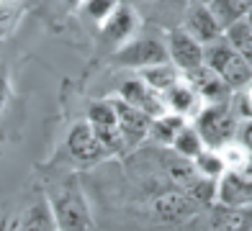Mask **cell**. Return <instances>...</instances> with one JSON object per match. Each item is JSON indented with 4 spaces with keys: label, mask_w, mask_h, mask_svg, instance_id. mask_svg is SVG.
<instances>
[{
    "label": "cell",
    "mask_w": 252,
    "mask_h": 231,
    "mask_svg": "<svg viewBox=\"0 0 252 231\" xmlns=\"http://www.w3.org/2000/svg\"><path fill=\"white\" fill-rule=\"evenodd\" d=\"M49 205L57 221V231H93V211L88 195L77 180H64L49 193Z\"/></svg>",
    "instance_id": "obj_1"
},
{
    "label": "cell",
    "mask_w": 252,
    "mask_h": 231,
    "mask_svg": "<svg viewBox=\"0 0 252 231\" xmlns=\"http://www.w3.org/2000/svg\"><path fill=\"white\" fill-rule=\"evenodd\" d=\"M193 126H196L198 136L203 139L206 149H221L224 144L234 142L239 116L234 111V103H209L201 106V111L193 116Z\"/></svg>",
    "instance_id": "obj_2"
},
{
    "label": "cell",
    "mask_w": 252,
    "mask_h": 231,
    "mask_svg": "<svg viewBox=\"0 0 252 231\" xmlns=\"http://www.w3.org/2000/svg\"><path fill=\"white\" fill-rule=\"evenodd\" d=\"M203 64L211 67L214 72L229 85L232 92L245 90L252 83V67L229 46V41L224 36L203 46Z\"/></svg>",
    "instance_id": "obj_3"
},
{
    "label": "cell",
    "mask_w": 252,
    "mask_h": 231,
    "mask_svg": "<svg viewBox=\"0 0 252 231\" xmlns=\"http://www.w3.org/2000/svg\"><path fill=\"white\" fill-rule=\"evenodd\" d=\"M90 129L98 136V142L103 144L108 157H126V146L119 131V121H116V108H113V98L106 100H95L88 108V118Z\"/></svg>",
    "instance_id": "obj_4"
},
{
    "label": "cell",
    "mask_w": 252,
    "mask_h": 231,
    "mask_svg": "<svg viewBox=\"0 0 252 231\" xmlns=\"http://www.w3.org/2000/svg\"><path fill=\"white\" fill-rule=\"evenodd\" d=\"M162 62H167V44L162 36H155V33L131 36L116 52V64L131 67V69H144L152 64H162Z\"/></svg>",
    "instance_id": "obj_5"
},
{
    "label": "cell",
    "mask_w": 252,
    "mask_h": 231,
    "mask_svg": "<svg viewBox=\"0 0 252 231\" xmlns=\"http://www.w3.org/2000/svg\"><path fill=\"white\" fill-rule=\"evenodd\" d=\"M224 208H252V154L237 170H226L216 180V203Z\"/></svg>",
    "instance_id": "obj_6"
},
{
    "label": "cell",
    "mask_w": 252,
    "mask_h": 231,
    "mask_svg": "<svg viewBox=\"0 0 252 231\" xmlns=\"http://www.w3.org/2000/svg\"><path fill=\"white\" fill-rule=\"evenodd\" d=\"M196 231H252V208L211 205L193 218Z\"/></svg>",
    "instance_id": "obj_7"
},
{
    "label": "cell",
    "mask_w": 252,
    "mask_h": 231,
    "mask_svg": "<svg viewBox=\"0 0 252 231\" xmlns=\"http://www.w3.org/2000/svg\"><path fill=\"white\" fill-rule=\"evenodd\" d=\"M67 154L80 167H95L108 157L88 121H80L70 129V134H67Z\"/></svg>",
    "instance_id": "obj_8"
},
{
    "label": "cell",
    "mask_w": 252,
    "mask_h": 231,
    "mask_svg": "<svg viewBox=\"0 0 252 231\" xmlns=\"http://www.w3.org/2000/svg\"><path fill=\"white\" fill-rule=\"evenodd\" d=\"M180 29L186 31L188 36L196 39L201 46H206V44H211V41L224 36V29L219 26V21L214 18L209 5L196 3V0H188V5H186V10H183V16H180Z\"/></svg>",
    "instance_id": "obj_9"
},
{
    "label": "cell",
    "mask_w": 252,
    "mask_h": 231,
    "mask_svg": "<svg viewBox=\"0 0 252 231\" xmlns=\"http://www.w3.org/2000/svg\"><path fill=\"white\" fill-rule=\"evenodd\" d=\"M165 44H167V62L178 67L180 75L203 64V46L193 36H188L180 26L170 29L165 33Z\"/></svg>",
    "instance_id": "obj_10"
},
{
    "label": "cell",
    "mask_w": 252,
    "mask_h": 231,
    "mask_svg": "<svg viewBox=\"0 0 252 231\" xmlns=\"http://www.w3.org/2000/svg\"><path fill=\"white\" fill-rule=\"evenodd\" d=\"M113 108H116L119 131H121V139H124L126 154H129V152L139 149L147 142L152 118H150V116H144L142 111H136L134 106H129V103H124L121 98H113Z\"/></svg>",
    "instance_id": "obj_11"
},
{
    "label": "cell",
    "mask_w": 252,
    "mask_h": 231,
    "mask_svg": "<svg viewBox=\"0 0 252 231\" xmlns=\"http://www.w3.org/2000/svg\"><path fill=\"white\" fill-rule=\"evenodd\" d=\"M183 80H186V83L198 92V98H201L203 106H209V103H229L234 98V92L229 90V85L206 64L190 69V72H183Z\"/></svg>",
    "instance_id": "obj_12"
},
{
    "label": "cell",
    "mask_w": 252,
    "mask_h": 231,
    "mask_svg": "<svg viewBox=\"0 0 252 231\" xmlns=\"http://www.w3.org/2000/svg\"><path fill=\"white\" fill-rule=\"evenodd\" d=\"M116 98H121L124 103L134 106L136 111H142L144 116H150V118H159V116L167 113L165 106H162V98H159V92H155L142 77L126 80V83L119 87Z\"/></svg>",
    "instance_id": "obj_13"
},
{
    "label": "cell",
    "mask_w": 252,
    "mask_h": 231,
    "mask_svg": "<svg viewBox=\"0 0 252 231\" xmlns=\"http://www.w3.org/2000/svg\"><path fill=\"white\" fill-rule=\"evenodd\" d=\"M159 98H162V106L167 113H175L180 116V118H186V121H193V116H196L201 111V98H198V92L193 90L186 80H178L175 85H170L165 92H159Z\"/></svg>",
    "instance_id": "obj_14"
},
{
    "label": "cell",
    "mask_w": 252,
    "mask_h": 231,
    "mask_svg": "<svg viewBox=\"0 0 252 231\" xmlns=\"http://www.w3.org/2000/svg\"><path fill=\"white\" fill-rule=\"evenodd\" d=\"M10 231H57V221H54L49 201L39 198L31 205H26L24 211L10 221Z\"/></svg>",
    "instance_id": "obj_15"
},
{
    "label": "cell",
    "mask_w": 252,
    "mask_h": 231,
    "mask_svg": "<svg viewBox=\"0 0 252 231\" xmlns=\"http://www.w3.org/2000/svg\"><path fill=\"white\" fill-rule=\"evenodd\" d=\"M136 26H139L136 10L124 0V3H121L116 10H113V16H111L106 23H103L100 29H103V33H108L111 41H116V44L121 46V44H126V41H129L134 33H136Z\"/></svg>",
    "instance_id": "obj_16"
},
{
    "label": "cell",
    "mask_w": 252,
    "mask_h": 231,
    "mask_svg": "<svg viewBox=\"0 0 252 231\" xmlns=\"http://www.w3.org/2000/svg\"><path fill=\"white\" fill-rule=\"evenodd\" d=\"M206 5L214 13V18L219 21V26L226 31L229 26L247 18V13L252 10V0H209Z\"/></svg>",
    "instance_id": "obj_17"
},
{
    "label": "cell",
    "mask_w": 252,
    "mask_h": 231,
    "mask_svg": "<svg viewBox=\"0 0 252 231\" xmlns=\"http://www.w3.org/2000/svg\"><path fill=\"white\" fill-rule=\"evenodd\" d=\"M186 123H188V121H186V118H180V116H175V113H165V116H159V118H152L147 139H150L155 146H165V149H170V144L175 142V136L180 134V129H183Z\"/></svg>",
    "instance_id": "obj_18"
},
{
    "label": "cell",
    "mask_w": 252,
    "mask_h": 231,
    "mask_svg": "<svg viewBox=\"0 0 252 231\" xmlns=\"http://www.w3.org/2000/svg\"><path fill=\"white\" fill-rule=\"evenodd\" d=\"M139 77H142L155 92H165L170 85H175L183 75H180L178 67H173L170 62H162V64H152V67L139 69Z\"/></svg>",
    "instance_id": "obj_19"
},
{
    "label": "cell",
    "mask_w": 252,
    "mask_h": 231,
    "mask_svg": "<svg viewBox=\"0 0 252 231\" xmlns=\"http://www.w3.org/2000/svg\"><path fill=\"white\" fill-rule=\"evenodd\" d=\"M170 149L178 154V157H183V159H188V162H193L201 152H203V139L198 136V131H196V126H193L190 121L180 129V134L175 136V142L170 144Z\"/></svg>",
    "instance_id": "obj_20"
},
{
    "label": "cell",
    "mask_w": 252,
    "mask_h": 231,
    "mask_svg": "<svg viewBox=\"0 0 252 231\" xmlns=\"http://www.w3.org/2000/svg\"><path fill=\"white\" fill-rule=\"evenodd\" d=\"M224 39L229 41V46L242 57V59L252 67V29L247 26L245 21L234 23V26H229L224 31Z\"/></svg>",
    "instance_id": "obj_21"
},
{
    "label": "cell",
    "mask_w": 252,
    "mask_h": 231,
    "mask_svg": "<svg viewBox=\"0 0 252 231\" xmlns=\"http://www.w3.org/2000/svg\"><path fill=\"white\" fill-rule=\"evenodd\" d=\"M193 167H196V172L203 180H211V182H216L226 172L219 149H203V152L193 159Z\"/></svg>",
    "instance_id": "obj_22"
},
{
    "label": "cell",
    "mask_w": 252,
    "mask_h": 231,
    "mask_svg": "<svg viewBox=\"0 0 252 231\" xmlns=\"http://www.w3.org/2000/svg\"><path fill=\"white\" fill-rule=\"evenodd\" d=\"M121 3H124V0H83L77 8H83V13L88 18H93L98 26H103V23L113 16V10H116Z\"/></svg>",
    "instance_id": "obj_23"
},
{
    "label": "cell",
    "mask_w": 252,
    "mask_h": 231,
    "mask_svg": "<svg viewBox=\"0 0 252 231\" xmlns=\"http://www.w3.org/2000/svg\"><path fill=\"white\" fill-rule=\"evenodd\" d=\"M219 154H221V159H224V167L226 170H237V167H242L245 162H247V157H250V152L239 144V142H229V144H224L221 149H219Z\"/></svg>",
    "instance_id": "obj_24"
},
{
    "label": "cell",
    "mask_w": 252,
    "mask_h": 231,
    "mask_svg": "<svg viewBox=\"0 0 252 231\" xmlns=\"http://www.w3.org/2000/svg\"><path fill=\"white\" fill-rule=\"evenodd\" d=\"M232 103H234V111H237L239 118H252V83L245 90L234 92Z\"/></svg>",
    "instance_id": "obj_25"
},
{
    "label": "cell",
    "mask_w": 252,
    "mask_h": 231,
    "mask_svg": "<svg viewBox=\"0 0 252 231\" xmlns=\"http://www.w3.org/2000/svg\"><path fill=\"white\" fill-rule=\"evenodd\" d=\"M234 142H239L247 152L252 154V118H239V126H237V136Z\"/></svg>",
    "instance_id": "obj_26"
},
{
    "label": "cell",
    "mask_w": 252,
    "mask_h": 231,
    "mask_svg": "<svg viewBox=\"0 0 252 231\" xmlns=\"http://www.w3.org/2000/svg\"><path fill=\"white\" fill-rule=\"evenodd\" d=\"M144 5H150V8H157V10H162V8H170V10H178V13L183 16V10H186L188 0H144Z\"/></svg>",
    "instance_id": "obj_27"
},
{
    "label": "cell",
    "mask_w": 252,
    "mask_h": 231,
    "mask_svg": "<svg viewBox=\"0 0 252 231\" xmlns=\"http://www.w3.org/2000/svg\"><path fill=\"white\" fill-rule=\"evenodd\" d=\"M8 95H10V83H8V75L0 72V113H3L5 103H8Z\"/></svg>",
    "instance_id": "obj_28"
},
{
    "label": "cell",
    "mask_w": 252,
    "mask_h": 231,
    "mask_svg": "<svg viewBox=\"0 0 252 231\" xmlns=\"http://www.w3.org/2000/svg\"><path fill=\"white\" fill-rule=\"evenodd\" d=\"M245 23H247V26L252 29V10H250V13H247V18H245Z\"/></svg>",
    "instance_id": "obj_29"
},
{
    "label": "cell",
    "mask_w": 252,
    "mask_h": 231,
    "mask_svg": "<svg viewBox=\"0 0 252 231\" xmlns=\"http://www.w3.org/2000/svg\"><path fill=\"white\" fill-rule=\"evenodd\" d=\"M67 3H70V5H75V8H77L80 3H83V0H67Z\"/></svg>",
    "instance_id": "obj_30"
},
{
    "label": "cell",
    "mask_w": 252,
    "mask_h": 231,
    "mask_svg": "<svg viewBox=\"0 0 252 231\" xmlns=\"http://www.w3.org/2000/svg\"><path fill=\"white\" fill-rule=\"evenodd\" d=\"M0 231H10V224H3V226H0Z\"/></svg>",
    "instance_id": "obj_31"
},
{
    "label": "cell",
    "mask_w": 252,
    "mask_h": 231,
    "mask_svg": "<svg viewBox=\"0 0 252 231\" xmlns=\"http://www.w3.org/2000/svg\"><path fill=\"white\" fill-rule=\"evenodd\" d=\"M196 3H209V0H196Z\"/></svg>",
    "instance_id": "obj_32"
}]
</instances>
